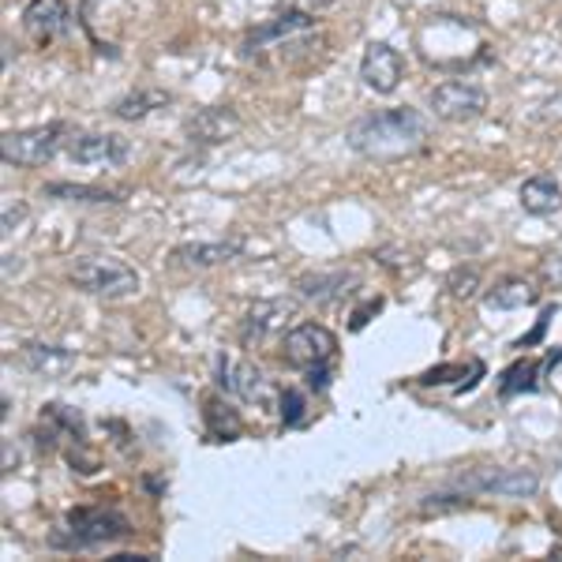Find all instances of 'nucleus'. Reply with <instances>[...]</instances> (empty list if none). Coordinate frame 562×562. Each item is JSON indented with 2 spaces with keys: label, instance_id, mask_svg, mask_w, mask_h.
Masks as SVG:
<instances>
[{
  "label": "nucleus",
  "instance_id": "15",
  "mask_svg": "<svg viewBox=\"0 0 562 562\" xmlns=\"http://www.w3.org/2000/svg\"><path fill=\"white\" fill-rule=\"evenodd\" d=\"M562 360V349H551L548 357L540 360V364H532V360H518V364H510L503 371V379H498V394L503 397H514V394H529V390L540 386V375L548 371L551 364H559Z\"/></svg>",
  "mask_w": 562,
  "mask_h": 562
},
{
  "label": "nucleus",
  "instance_id": "29",
  "mask_svg": "<svg viewBox=\"0 0 562 562\" xmlns=\"http://www.w3.org/2000/svg\"><path fill=\"white\" fill-rule=\"evenodd\" d=\"M379 307H383V296H375V301H368L364 307H357V312H352V330H364L368 319L379 312Z\"/></svg>",
  "mask_w": 562,
  "mask_h": 562
},
{
  "label": "nucleus",
  "instance_id": "27",
  "mask_svg": "<svg viewBox=\"0 0 562 562\" xmlns=\"http://www.w3.org/2000/svg\"><path fill=\"white\" fill-rule=\"evenodd\" d=\"M461 506H469V498H458V495H428L420 503L424 514H447V510H461Z\"/></svg>",
  "mask_w": 562,
  "mask_h": 562
},
{
  "label": "nucleus",
  "instance_id": "25",
  "mask_svg": "<svg viewBox=\"0 0 562 562\" xmlns=\"http://www.w3.org/2000/svg\"><path fill=\"white\" fill-rule=\"evenodd\" d=\"M42 420H49V424H57V428H65L71 439H83V416H79L76 409H68V405H45V413H42Z\"/></svg>",
  "mask_w": 562,
  "mask_h": 562
},
{
  "label": "nucleus",
  "instance_id": "9",
  "mask_svg": "<svg viewBox=\"0 0 562 562\" xmlns=\"http://www.w3.org/2000/svg\"><path fill=\"white\" fill-rule=\"evenodd\" d=\"M132 143L116 132H76L68 135V158L76 166H124Z\"/></svg>",
  "mask_w": 562,
  "mask_h": 562
},
{
  "label": "nucleus",
  "instance_id": "22",
  "mask_svg": "<svg viewBox=\"0 0 562 562\" xmlns=\"http://www.w3.org/2000/svg\"><path fill=\"white\" fill-rule=\"evenodd\" d=\"M312 26V15H304V12H285V15H278L274 23H267V26H259V31H251L248 34V49L251 45H270V42H281V38H289V34H301Z\"/></svg>",
  "mask_w": 562,
  "mask_h": 562
},
{
  "label": "nucleus",
  "instance_id": "6",
  "mask_svg": "<svg viewBox=\"0 0 562 562\" xmlns=\"http://www.w3.org/2000/svg\"><path fill=\"white\" fill-rule=\"evenodd\" d=\"M68 128L65 124H42V128H23V132H8L0 139V158L4 166H23V169H34V166H45V161L57 158L65 143Z\"/></svg>",
  "mask_w": 562,
  "mask_h": 562
},
{
  "label": "nucleus",
  "instance_id": "26",
  "mask_svg": "<svg viewBox=\"0 0 562 562\" xmlns=\"http://www.w3.org/2000/svg\"><path fill=\"white\" fill-rule=\"evenodd\" d=\"M480 289V274L473 267H458L454 274H450V293L458 296V301H473Z\"/></svg>",
  "mask_w": 562,
  "mask_h": 562
},
{
  "label": "nucleus",
  "instance_id": "11",
  "mask_svg": "<svg viewBox=\"0 0 562 562\" xmlns=\"http://www.w3.org/2000/svg\"><path fill=\"white\" fill-rule=\"evenodd\" d=\"M402 76H405L402 53L386 42H371L364 49V60H360V79H364V87L375 90V94H394Z\"/></svg>",
  "mask_w": 562,
  "mask_h": 562
},
{
  "label": "nucleus",
  "instance_id": "1",
  "mask_svg": "<svg viewBox=\"0 0 562 562\" xmlns=\"http://www.w3.org/2000/svg\"><path fill=\"white\" fill-rule=\"evenodd\" d=\"M428 135H431L428 116L402 105V109H379V113L352 121L346 139L364 158H402V154L420 150Z\"/></svg>",
  "mask_w": 562,
  "mask_h": 562
},
{
  "label": "nucleus",
  "instance_id": "18",
  "mask_svg": "<svg viewBox=\"0 0 562 562\" xmlns=\"http://www.w3.org/2000/svg\"><path fill=\"white\" fill-rule=\"evenodd\" d=\"M521 211L532 217H548L562 206V188L555 177H532L521 184Z\"/></svg>",
  "mask_w": 562,
  "mask_h": 562
},
{
  "label": "nucleus",
  "instance_id": "17",
  "mask_svg": "<svg viewBox=\"0 0 562 562\" xmlns=\"http://www.w3.org/2000/svg\"><path fill=\"white\" fill-rule=\"evenodd\" d=\"M23 364L34 371V375H45V379H57V375H68L76 368V352L65 349V346H45V341H31L23 349Z\"/></svg>",
  "mask_w": 562,
  "mask_h": 562
},
{
  "label": "nucleus",
  "instance_id": "24",
  "mask_svg": "<svg viewBox=\"0 0 562 562\" xmlns=\"http://www.w3.org/2000/svg\"><path fill=\"white\" fill-rule=\"evenodd\" d=\"M278 405H281V424H285V428H301L307 420V402L301 390H281Z\"/></svg>",
  "mask_w": 562,
  "mask_h": 562
},
{
  "label": "nucleus",
  "instance_id": "3",
  "mask_svg": "<svg viewBox=\"0 0 562 562\" xmlns=\"http://www.w3.org/2000/svg\"><path fill=\"white\" fill-rule=\"evenodd\" d=\"M68 281L83 289L90 296H105V301H121L139 289V274L116 256H79L68 267Z\"/></svg>",
  "mask_w": 562,
  "mask_h": 562
},
{
  "label": "nucleus",
  "instance_id": "2",
  "mask_svg": "<svg viewBox=\"0 0 562 562\" xmlns=\"http://www.w3.org/2000/svg\"><path fill=\"white\" fill-rule=\"evenodd\" d=\"M281 349H285V364L307 375V386L312 390L330 386V364L338 357V338L323 323L293 326L285 334V341H281Z\"/></svg>",
  "mask_w": 562,
  "mask_h": 562
},
{
  "label": "nucleus",
  "instance_id": "8",
  "mask_svg": "<svg viewBox=\"0 0 562 562\" xmlns=\"http://www.w3.org/2000/svg\"><path fill=\"white\" fill-rule=\"evenodd\" d=\"M428 105L431 113L439 116V121L447 124H465V121H476V116H484L487 109V94L480 90L476 83H439L428 94Z\"/></svg>",
  "mask_w": 562,
  "mask_h": 562
},
{
  "label": "nucleus",
  "instance_id": "12",
  "mask_svg": "<svg viewBox=\"0 0 562 562\" xmlns=\"http://www.w3.org/2000/svg\"><path fill=\"white\" fill-rule=\"evenodd\" d=\"M296 315V301H285V296H274V301H256L248 307V315H244V346H251V341H267L270 334L285 330V323Z\"/></svg>",
  "mask_w": 562,
  "mask_h": 562
},
{
  "label": "nucleus",
  "instance_id": "14",
  "mask_svg": "<svg viewBox=\"0 0 562 562\" xmlns=\"http://www.w3.org/2000/svg\"><path fill=\"white\" fill-rule=\"evenodd\" d=\"M357 285V274L352 270H319V274H304L296 281V293L301 301H312V304H334Z\"/></svg>",
  "mask_w": 562,
  "mask_h": 562
},
{
  "label": "nucleus",
  "instance_id": "4",
  "mask_svg": "<svg viewBox=\"0 0 562 562\" xmlns=\"http://www.w3.org/2000/svg\"><path fill=\"white\" fill-rule=\"evenodd\" d=\"M132 525L124 514L105 510V506H76L65 514V532H57L53 543H68V548H98V543L124 540Z\"/></svg>",
  "mask_w": 562,
  "mask_h": 562
},
{
  "label": "nucleus",
  "instance_id": "20",
  "mask_svg": "<svg viewBox=\"0 0 562 562\" xmlns=\"http://www.w3.org/2000/svg\"><path fill=\"white\" fill-rule=\"evenodd\" d=\"M169 102H173V94L169 90H128L124 98H116L113 102V113L121 116V121H143V116H150L154 109H166Z\"/></svg>",
  "mask_w": 562,
  "mask_h": 562
},
{
  "label": "nucleus",
  "instance_id": "28",
  "mask_svg": "<svg viewBox=\"0 0 562 562\" xmlns=\"http://www.w3.org/2000/svg\"><path fill=\"white\" fill-rule=\"evenodd\" d=\"M540 274H543V281H551V285H562V256H548L540 262Z\"/></svg>",
  "mask_w": 562,
  "mask_h": 562
},
{
  "label": "nucleus",
  "instance_id": "7",
  "mask_svg": "<svg viewBox=\"0 0 562 562\" xmlns=\"http://www.w3.org/2000/svg\"><path fill=\"white\" fill-rule=\"evenodd\" d=\"M214 383H217L222 394L240 397V402H248V405H270V402H274L270 379L262 375L256 364H248V360L217 357L214 360Z\"/></svg>",
  "mask_w": 562,
  "mask_h": 562
},
{
  "label": "nucleus",
  "instance_id": "10",
  "mask_svg": "<svg viewBox=\"0 0 562 562\" xmlns=\"http://www.w3.org/2000/svg\"><path fill=\"white\" fill-rule=\"evenodd\" d=\"M244 121L237 109L229 105H211V109H199L195 116H188L184 135L192 147H217V143H229L233 135H240Z\"/></svg>",
  "mask_w": 562,
  "mask_h": 562
},
{
  "label": "nucleus",
  "instance_id": "23",
  "mask_svg": "<svg viewBox=\"0 0 562 562\" xmlns=\"http://www.w3.org/2000/svg\"><path fill=\"white\" fill-rule=\"evenodd\" d=\"M203 416H206V435H211L214 442H229V439H237V435H240V416H237V409L222 405L217 397H206Z\"/></svg>",
  "mask_w": 562,
  "mask_h": 562
},
{
  "label": "nucleus",
  "instance_id": "19",
  "mask_svg": "<svg viewBox=\"0 0 562 562\" xmlns=\"http://www.w3.org/2000/svg\"><path fill=\"white\" fill-rule=\"evenodd\" d=\"M537 301H540V289L532 285V281H525V278L498 281L492 293L484 296V304L492 307V312H518V307H532Z\"/></svg>",
  "mask_w": 562,
  "mask_h": 562
},
{
  "label": "nucleus",
  "instance_id": "21",
  "mask_svg": "<svg viewBox=\"0 0 562 562\" xmlns=\"http://www.w3.org/2000/svg\"><path fill=\"white\" fill-rule=\"evenodd\" d=\"M42 195L49 199H60V203H121L116 192H105V188H90V184H68V180H57V184H45Z\"/></svg>",
  "mask_w": 562,
  "mask_h": 562
},
{
  "label": "nucleus",
  "instance_id": "5",
  "mask_svg": "<svg viewBox=\"0 0 562 562\" xmlns=\"http://www.w3.org/2000/svg\"><path fill=\"white\" fill-rule=\"evenodd\" d=\"M454 487L465 495H503V498H529L540 492V473L537 469H503V465H484V469H465L454 476Z\"/></svg>",
  "mask_w": 562,
  "mask_h": 562
},
{
  "label": "nucleus",
  "instance_id": "13",
  "mask_svg": "<svg viewBox=\"0 0 562 562\" xmlns=\"http://www.w3.org/2000/svg\"><path fill=\"white\" fill-rule=\"evenodd\" d=\"M23 26L34 42L49 45V42H57L60 34H68L71 12L65 0H31V4L23 8Z\"/></svg>",
  "mask_w": 562,
  "mask_h": 562
},
{
  "label": "nucleus",
  "instance_id": "16",
  "mask_svg": "<svg viewBox=\"0 0 562 562\" xmlns=\"http://www.w3.org/2000/svg\"><path fill=\"white\" fill-rule=\"evenodd\" d=\"M244 244L240 240H211V244H180L173 248V259L180 267H195V270H206V267H217V262H229L240 256Z\"/></svg>",
  "mask_w": 562,
  "mask_h": 562
},
{
  "label": "nucleus",
  "instance_id": "30",
  "mask_svg": "<svg viewBox=\"0 0 562 562\" xmlns=\"http://www.w3.org/2000/svg\"><path fill=\"white\" fill-rule=\"evenodd\" d=\"M23 217H26V206H15V211L12 206H4V233H12V225H20Z\"/></svg>",
  "mask_w": 562,
  "mask_h": 562
}]
</instances>
